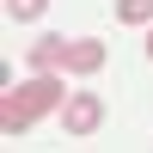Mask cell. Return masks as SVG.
<instances>
[{"label": "cell", "mask_w": 153, "mask_h": 153, "mask_svg": "<svg viewBox=\"0 0 153 153\" xmlns=\"http://www.w3.org/2000/svg\"><path fill=\"white\" fill-rule=\"evenodd\" d=\"M68 98H74V92L61 86V74H31L25 86H12V92L0 98V135H6V141H19V135L31 129L37 117H49V110H61Z\"/></svg>", "instance_id": "obj_1"}, {"label": "cell", "mask_w": 153, "mask_h": 153, "mask_svg": "<svg viewBox=\"0 0 153 153\" xmlns=\"http://www.w3.org/2000/svg\"><path fill=\"white\" fill-rule=\"evenodd\" d=\"M104 68V43L98 37H68V74H98Z\"/></svg>", "instance_id": "obj_4"}, {"label": "cell", "mask_w": 153, "mask_h": 153, "mask_svg": "<svg viewBox=\"0 0 153 153\" xmlns=\"http://www.w3.org/2000/svg\"><path fill=\"white\" fill-rule=\"evenodd\" d=\"M117 19L123 25H153V0H117Z\"/></svg>", "instance_id": "obj_6"}, {"label": "cell", "mask_w": 153, "mask_h": 153, "mask_svg": "<svg viewBox=\"0 0 153 153\" xmlns=\"http://www.w3.org/2000/svg\"><path fill=\"white\" fill-rule=\"evenodd\" d=\"M147 61H153V25H147Z\"/></svg>", "instance_id": "obj_7"}, {"label": "cell", "mask_w": 153, "mask_h": 153, "mask_svg": "<svg viewBox=\"0 0 153 153\" xmlns=\"http://www.w3.org/2000/svg\"><path fill=\"white\" fill-rule=\"evenodd\" d=\"M25 61H31V74H68V37H37L31 49H25Z\"/></svg>", "instance_id": "obj_3"}, {"label": "cell", "mask_w": 153, "mask_h": 153, "mask_svg": "<svg viewBox=\"0 0 153 153\" xmlns=\"http://www.w3.org/2000/svg\"><path fill=\"white\" fill-rule=\"evenodd\" d=\"M98 123H104V98L98 92H74L68 104H61V129L68 135H92Z\"/></svg>", "instance_id": "obj_2"}, {"label": "cell", "mask_w": 153, "mask_h": 153, "mask_svg": "<svg viewBox=\"0 0 153 153\" xmlns=\"http://www.w3.org/2000/svg\"><path fill=\"white\" fill-rule=\"evenodd\" d=\"M43 12H49V0H6V19L12 25H37Z\"/></svg>", "instance_id": "obj_5"}]
</instances>
